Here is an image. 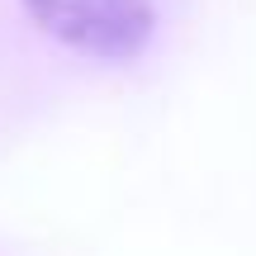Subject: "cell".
<instances>
[{
    "mask_svg": "<svg viewBox=\"0 0 256 256\" xmlns=\"http://www.w3.org/2000/svg\"><path fill=\"white\" fill-rule=\"evenodd\" d=\"M43 34L86 57H128L152 34L147 0H24Z\"/></svg>",
    "mask_w": 256,
    "mask_h": 256,
    "instance_id": "obj_1",
    "label": "cell"
}]
</instances>
